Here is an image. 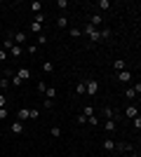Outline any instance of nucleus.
Returning a JSON list of instances; mask_svg holds the SVG:
<instances>
[{"instance_id":"f257e3e1","label":"nucleus","mask_w":141,"mask_h":157,"mask_svg":"<svg viewBox=\"0 0 141 157\" xmlns=\"http://www.w3.org/2000/svg\"><path fill=\"white\" fill-rule=\"evenodd\" d=\"M82 33H85V35H87V38L92 40V42H101V35H99V31H96V28H94L92 24H87V26L82 28Z\"/></svg>"},{"instance_id":"f03ea898","label":"nucleus","mask_w":141,"mask_h":157,"mask_svg":"<svg viewBox=\"0 0 141 157\" xmlns=\"http://www.w3.org/2000/svg\"><path fill=\"white\" fill-rule=\"evenodd\" d=\"M85 94L96 96V94H99V82H96V80H85Z\"/></svg>"},{"instance_id":"7ed1b4c3","label":"nucleus","mask_w":141,"mask_h":157,"mask_svg":"<svg viewBox=\"0 0 141 157\" xmlns=\"http://www.w3.org/2000/svg\"><path fill=\"white\" fill-rule=\"evenodd\" d=\"M26 38H28V35H26V33H24V31H17V33H12V40H14V45H26Z\"/></svg>"},{"instance_id":"20e7f679","label":"nucleus","mask_w":141,"mask_h":157,"mask_svg":"<svg viewBox=\"0 0 141 157\" xmlns=\"http://www.w3.org/2000/svg\"><path fill=\"white\" fill-rule=\"evenodd\" d=\"M10 131H12L14 136H19L21 131H24V122H19V120H14L12 124H10Z\"/></svg>"},{"instance_id":"39448f33","label":"nucleus","mask_w":141,"mask_h":157,"mask_svg":"<svg viewBox=\"0 0 141 157\" xmlns=\"http://www.w3.org/2000/svg\"><path fill=\"white\" fill-rule=\"evenodd\" d=\"M115 148H118V152H134V148H132V143H115Z\"/></svg>"},{"instance_id":"423d86ee","label":"nucleus","mask_w":141,"mask_h":157,"mask_svg":"<svg viewBox=\"0 0 141 157\" xmlns=\"http://www.w3.org/2000/svg\"><path fill=\"white\" fill-rule=\"evenodd\" d=\"M129 80H132V73H129L127 68H125V71H120V73H118V82H129Z\"/></svg>"},{"instance_id":"0eeeda50","label":"nucleus","mask_w":141,"mask_h":157,"mask_svg":"<svg viewBox=\"0 0 141 157\" xmlns=\"http://www.w3.org/2000/svg\"><path fill=\"white\" fill-rule=\"evenodd\" d=\"M89 24H92L94 28H96V26H101V24H104V19H101V14H92V17H89Z\"/></svg>"},{"instance_id":"6e6552de","label":"nucleus","mask_w":141,"mask_h":157,"mask_svg":"<svg viewBox=\"0 0 141 157\" xmlns=\"http://www.w3.org/2000/svg\"><path fill=\"white\" fill-rule=\"evenodd\" d=\"M125 115H127L129 120H132V117H136V115H139V110H136V105H127V108H125Z\"/></svg>"},{"instance_id":"1a4fd4ad","label":"nucleus","mask_w":141,"mask_h":157,"mask_svg":"<svg viewBox=\"0 0 141 157\" xmlns=\"http://www.w3.org/2000/svg\"><path fill=\"white\" fill-rule=\"evenodd\" d=\"M21 85H24V80H21L17 73H14L12 78H10V87H21Z\"/></svg>"},{"instance_id":"9d476101","label":"nucleus","mask_w":141,"mask_h":157,"mask_svg":"<svg viewBox=\"0 0 141 157\" xmlns=\"http://www.w3.org/2000/svg\"><path fill=\"white\" fill-rule=\"evenodd\" d=\"M104 150H106V152L115 150V141H113V138H106V141H104Z\"/></svg>"},{"instance_id":"9b49d317","label":"nucleus","mask_w":141,"mask_h":157,"mask_svg":"<svg viewBox=\"0 0 141 157\" xmlns=\"http://www.w3.org/2000/svg\"><path fill=\"white\" fill-rule=\"evenodd\" d=\"M101 115H104L106 120H115V113H113V108H108V105L104 108V110H101Z\"/></svg>"},{"instance_id":"f8f14e48","label":"nucleus","mask_w":141,"mask_h":157,"mask_svg":"<svg viewBox=\"0 0 141 157\" xmlns=\"http://www.w3.org/2000/svg\"><path fill=\"white\" fill-rule=\"evenodd\" d=\"M125 66H127V63H125V61H122V59H115V61H113V68H115V73L125 71Z\"/></svg>"},{"instance_id":"ddd939ff","label":"nucleus","mask_w":141,"mask_h":157,"mask_svg":"<svg viewBox=\"0 0 141 157\" xmlns=\"http://www.w3.org/2000/svg\"><path fill=\"white\" fill-rule=\"evenodd\" d=\"M17 75H19L21 80H31V71H28V68H19V71H17Z\"/></svg>"},{"instance_id":"4468645a","label":"nucleus","mask_w":141,"mask_h":157,"mask_svg":"<svg viewBox=\"0 0 141 157\" xmlns=\"http://www.w3.org/2000/svg\"><path fill=\"white\" fill-rule=\"evenodd\" d=\"M17 120H19V122H24V120H28V108H21V110L17 113Z\"/></svg>"},{"instance_id":"2eb2a0df","label":"nucleus","mask_w":141,"mask_h":157,"mask_svg":"<svg viewBox=\"0 0 141 157\" xmlns=\"http://www.w3.org/2000/svg\"><path fill=\"white\" fill-rule=\"evenodd\" d=\"M82 115H85V117H92V115H96V113H94V105H85V108H82Z\"/></svg>"},{"instance_id":"dca6fc26","label":"nucleus","mask_w":141,"mask_h":157,"mask_svg":"<svg viewBox=\"0 0 141 157\" xmlns=\"http://www.w3.org/2000/svg\"><path fill=\"white\" fill-rule=\"evenodd\" d=\"M40 31H42V24H38V21H31V33H38V35H40Z\"/></svg>"},{"instance_id":"f3484780","label":"nucleus","mask_w":141,"mask_h":157,"mask_svg":"<svg viewBox=\"0 0 141 157\" xmlns=\"http://www.w3.org/2000/svg\"><path fill=\"white\" fill-rule=\"evenodd\" d=\"M12 47H14V40H12V35H10V38H5V45H2V49H5V52H10Z\"/></svg>"},{"instance_id":"a211bd4d","label":"nucleus","mask_w":141,"mask_h":157,"mask_svg":"<svg viewBox=\"0 0 141 157\" xmlns=\"http://www.w3.org/2000/svg\"><path fill=\"white\" fill-rule=\"evenodd\" d=\"M45 96L49 98V101H54V96H57V89H54V87H47V89H45Z\"/></svg>"},{"instance_id":"6ab92c4d","label":"nucleus","mask_w":141,"mask_h":157,"mask_svg":"<svg viewBox=\"0 0 141 157\" xmlns=\"http://www.w3.org/2000/svg\"><path fill=\"white\" fill-rule=\"evenodd\" d=\"M104 129L106 131H115V120H106V122H104Z\"/></svg>"},{"instance_id":"aec40b11","label":"nucleus","mask_w":141,"mask_h":157,"mask_svg":"<svg viewBox=\"0 0 141 157\" xmlns=\"http://www.w3.org/2000/svg\"><path fill=\"white\" fill-rule=\"evenodd\" d=\"M31 12H33V14H40L42 12V5H40V2H31Z\"/></svg>"},{"instance_id":"412c9836","label":"nucleus","mask_w":141,"mask_h":157,"mask_svg":"<svg viewBox=\"0 0 141 157\" xmlns=\"http://www.w3.org/2000/svg\"><path fill=\"white\" fill-rule=\"evenodd\" d=\"M57 26H59V28H66L68 26V19H66V17H59V19H57Z\"/></svg>"},{"instance_id":"4be33fe9","label":"nucleus","mask_w":141,"mask_h":157,"mask_svg":"<svg viewBox=\"0 0 141 157\" xmlns=\"http://www.w3.org/2000/svg\"><path fill=\"white\" fill-rule=\"evenodd\" d=\"M101 40H111V28H104V31H99Z\"/></svg>"},{"instance_id":"5701e85b","label":"nucleus","mask_w":141,"mask_h":157,"mask_svg":"<svg viewBox=\"0 0 141 157\" xmlns=\"http://www.w3.org/2000/svg\"><path fill=\"white\" fill-rule=\"evenodd\" d=\"M132 124H134V129H136V131L141 129V115H136V117H132Z\"/></svg>"},{"instance_id":"b1692460","label":"nucleus","mask_w":141,"mask_h":157,"mask_svg":"<svg viewBox=\"0 0 141 157\" xmlns=\"http://www.w3.org/2000/svg\"><path fill=\"white\" fill-rule=\"evenodd\" d=\"M68 35H71V38H80L82 31H80V28H71V31H68Z\"/></svg>"},{"instance_id":"393cba45","label":"nucleus","mask_w":141,"mask_h":157,"mask_svg":"<svg viewBox=\"0 0 141 157\" xmlns=\"http://www.w3.org/2000/svg\"><path fill=\"white\" fill-rule=\"evenodd\" d=\"M99 10H111V0H99Z\"/></svg>"},{"instance_id":"a878e982","label":"nucleus","mask_w":141,"mask_h":157,"mask_svg":"<svg viewBox=\"0 0 141 157\" xmlns=\"http://www.w3.org/2000/svg\"><path fill=\"white\" fill-rule=\"evenodd\" d=\"M125 98H129V101H132V98H136V94H134V89H132V87H129V89H125Z\"/></svg>"},{"instance_id":"bb28decb","label":"nucleus","mask_w":141,"mask_h":157,"mask_svg":"<svg viewBox=\"0 0 141 157\" xmlns=\"http://www.w3.org/2000/svg\"><path fill=\"white\" fill-rule=\"evenodd\" d=\"M10 54H12V56H21V47H19V45H14L12 49H10Z\"/></svg>"},{"instance_id":"cd10ccee","label":"nucleus","mask_w":141,"mask_h":157,"mask_svg":"<svg viewBox=\"0 0 141 157\" xmlns=\"http://www.w3.org/2000/svg\"><path fill=\"white\" fill-rule=\"evenodd\" d=\"M28 117H31V120H38V117H40V113L35 110V108H31V110H28Z\"/></svg>"},{"instance_id":"c85d7f7f","label":"nucleus","mask_w":141,"mask_h":157,"mask_svg":"<svg viewBox=\"0 0 141 157\" xmlns=\"http://www.w3.org/2000/svg\"><path fill=\"white\" fill-rule=\"evenodd\" d=\"M75 94H80V96L85 94V82H78V87H75Z\"/></svg>"},{"instance_id":"c756f323","label":"nucleus","mask_w":141,"mask_h":157,"mask_svg":"<svg viewBox=\"0 0 141 157\" xmlns=\"http://www.w3.org/2000/svg\"><path fill=\"white\" fill-rule=\"evenodd\" d=\"M33 21H38V24H45V12L35 14V17H33Z\"/></svg>"},{"instance_id":"7c9ffc66","label":"nucleus","mask_w":141,"mask_h":157,"mask_svg":"<svg viewBox=\"0 0 141 157\" xmlns=\"http://www.w3.org/2000/svg\"><path fill=\"white\" fill-rule=\"evenodd\" d=\"M87 124L96 127V124H99V117H96V115H92V117H87Z\"/></svg>"},{"instance_id":"2f4dec72","label":"nucleus","mask_w":141,"mask_h":157,"mask_svg":"<svg viewBox=\"0 0 141 157\" xmlns=\"http://www.w3.org/2000/svg\"><path fill=\"white\" fill-rule=\"evenodd\" d=\"M42 71L45 73H54V63H42Z\"/></svg>"},{"instance_id":"473e14b6","label":"nucleus","mask_w":141,"mask_h":157,"mask_svg":"<svg viewBox=\"0 0 141 157\" xmlns=\"http://www.w3.org/2000/svg\"><path fill=\"white\" fill-rule=\"evenodd\" d=\"M49 134H52V136H61V127H52Z\"/></svg>"},{"instance_id":"72a5a7b5","label":"nucleus","mask_w":141,"mask_h":157,"mask_svg":"<svg viewBox=\"0 0 141 157\" xmlns=\"http://www.w3.org/2000/svg\"><path fill=\"white\" fill-rule=\"evenodd\" d=\"M35 45H47V38H45V35H42V33H40V35H38V42H35Z\"/></svg>"},{"instance_id":"f704fd0d","label":"nucleus","mask_w":141,"mask_h":157,"mask_svg":"<svg viewBox=\"0 0 141 157\" xmlns=\"http://www.w3.org/2000/svg\"><path fill=\"white\" fill-rule=\"evenodd\" d=\"M78 124H87V117H85L82 113H80V115H78Z\"/></svg>"},{"instance_id":"c9c22d12","label":"nucleus","mask_w":141,"mask_h":157,"mask_svg":"<svg viewBox=\"0 0 141 157\" xmlns=\"http://www.w3.org/2000/svg\"><path fill=\"white\" fill-rule=\"evenodd\" d=\"M45 89H47V85H45V82H38V92H40V94H45Z\"/></svg>"},{"instance_id":"e433bc0d","label":"nucleus","mask_w":141,"mask_h":157,"mask_svg":"<svg viewBox=\"0 0 141 157\" xmlns=\"http://www.w3.org/2000/svg\"><path fill=\"white\" fill-rule=\"evenodd\" d=\"M132 89H134V94H136V96H139V94H141V82H136V85L132 87Z\"/></svg>"},{"instance_id":"4c0bfd02","label":"nucleus","mask_w":141,"mask_h":157,"mask_svg":"<svg viewBox=\"0 0 141 157\" xmlns=\"http://www.w3.org/2000/svg\"><path fill=\"white\" fill-rule=\"evenodd\" d=\"M0 120H7V108H0Z\"/></svg>"},{"instance_id":"58836bf2","label":"nucleus","mask_w":141,"mask_h":157,"mask_svg":"<svg viewBox=\"0 0 141 157\" xmlns=\"http://www.w3.org/2000/svg\"><path fill=\"white\" fill-rule=\"evenodd\" d=\"M7 59V52H5V49H0V61H5Z\"/></svg>"},{"instance_id":"ea45409f","label":"nucleus","mask_w":141,"mask_h":157,"mask_svg":"<svg viewBox=\"0 0 141 157\" xmlns=\"http://www.w3.org/2000/svg\"><path fill=\"white\" fill-rule=\"evenodd\" d=\"M0 108H5V94H0Z\"/></svg>"},{"instance_id":"a19ab883","label":"nucleus","mask_w":141,"mask_h":157,"mask_svg":"<svg viewBox=\"0 0 141 157\" xmlns=\"http://www.w3.org/2000/svg\"><path fill=\"white\" fill-rule=\"evenodd\" d=\"M0 82H2V78H0Z\"/></svg>"}]
</instances>
